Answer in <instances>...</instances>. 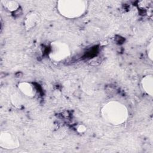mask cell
<instances>
[{
	"mask_svg": "<svg viewBox=\"0 0 153 153\" xmlns=\"http://www.w3.org/2000/svg\"><path fill=\"white\" fill-rule=\"evenodd\" d=\"M103 119L109 124L117 126L126 121L128 112L127 107L118 101H110L105 103L101 109Z\"/></svg>",
	"mask_w": 153,
	"mask_h": 153,
	"instance_id": "6da1fadb",
	"label": "cell"
},
{
	"mask_svg": "<svg viewBox=\"0 0 153 153\" xmlns=\"http://www.w3.org/2000/svg\"><path fill=\"white\" fill-rule=\"evenodd\" d=\"M87 6V2L83 0H62L57 3L59 13L68 19L81 17L86 11Z\"/></svg>",
	"mask_w": 153,
	"mask_h": 153,
	"instance_id": "7a4b0ae2",
	"label": "cell"
},
{
	"mask_svg": "<svg viewBox=\"0 0 153 153\" xmlns=\"http://www.w3.org/2000/svg\"><path fill=\"white\" fill-rule=\"evenodd\" d=\"M70 55V48L68 44L61 41H55L51 43L50 58L55 62H60Z\"/></svg>",
	"mask_w": 153,
	"mask_h": 153,
	"instance_id": "3957f363",
	"label": "cell"
},
{
	"mask_svg": "<svg viewBox=\"0 0 153 153\" xmlns=\"http://www.w3.org/2000/svg\"><path fill=\"white\" fill-rule=\"evenodd\" d=\"M20 142L17 137L8 131H2L0 134V146L6 149L18 148Z\"/></svg>",
	"mask_w": 153,
	"mask_h": 153,
	"instance_id": "277c9868",
	"label": "cell"
},
{
	"mask_svg": "<svg viewBox=\"0 0 153 153\" xmlns=\"http://www.w3.org/2000/svg\"><path fill=\"white\" fill-rule=\"evenodd\" d=\"M18 88L20 91L24 95L32 97L35 95L36 91L33 85L28 82H21L18 84Z\"/></svg>",
	"mask_w": 153,
	"mask_h": 153,
	"instance_id": "5b68a950",
	"label": "cell"
},
{
	"mask_svg": "<svg viewBox=\"0 0 153 153\" xmlns=\"http://www.w3.org/2000/svg\"><path fill=\"white\" fill-rule=\"evenodd\" d=\"M141 85L144 91L151 96L153 95V76L152 75H147L143 77Z\"/></svg>",
	"mask_w": 153,
	"mask_h": 153,
	"instance_id": "8992f818",
	"label": "cell"
},
{
	"mask_svg": "<svg viewBox=\"0 0 153 153\" xmlns=\"http://www.w3.org/2000/svg\"><path fill=\"white\" fill-rule=\"evenodd\" d=\"M39 20L38 16L34 12L29 13L27 14L25 19V27L27 30L34 27L38 23Z\"/></svg>",
	"mask_w": 153,
	"mask_h": 153,
	"instance_id": "52a82bcc",
	"label": "cell"
},
{
	"mask_svg": "<svg viewBox=\"0 0 153 153\" xmlns=\"http://www.w3.org/2000/svg\"><path fill=\"white\" fill-rule=\"evenodd\" d=\"M4 3V7L11 12L15 11L17 10V9L19 8V4L17 3V2L14 1H2Z\"/></svg>",
	"mask_w": 153,
	"mask_h": 153,
	"instance_id": "ba28073f",
	"label": "cell"
},
{
	"mask_svg": "<svg viewBox=\"0 0 153 153\" xmlns=\"http://www.w3.org/2000/svg\"><path fill=\"white\" fill-rule=\"evenodd\" d=\"M11 100L12 104L17 108H19L22 105V100L19 96L16 94H14L11 96Z\"/></svg>",
	"mask_w": 153,
	"mask_h": 153,
	"instance_id": "9c48e42d",
	"label": "cell"
},
{
	"mask_svg": "<svg viewBox=\"0 0 153 153\" xmlns=\"http://www.w3.org/2000/svg\"><path fill=\"white\" fill-rule=\"evenodd\" d=\"M146 51L148 58L152 61L153 60V41L152 38L151 39L150 41L148 43L146 48Z\"/></svg>",
	"mask_w": 153,
	"mask_h": 153,
	"instance_id": "30bf717a",
	"label": "cell"
},
{
	"mask_svg": "<svg viewBox=\"0 0 153 153\" xmlns=\"http://www.w3.org/2000/svg\"><path fill=\"white\" fill-rule=\"evenodd\" d=\"M66 134V131L63 129H60L57 130L56 132L54 133V136L57 139H62L63 138L64 136Z\"/></svg>",
	"mask_w": 153,
	"mask_h": 153,
	"instance_id": "8fae6325",
	"label": "cell"
},
{
	"mask_svg": "<svg viewBox=\"0 0 153 153\" xmlns=\"http://www.w3.org/2000/svg\"><path fill=\"white\" fill-rule=\"evenodd\" d=\"M76 130L79 133H83L87 130V127L83 124H80L77 127Z\"/></svg>",
	"mask_w": 153,
	"mask_h": 153,
	"instance_id": "7c38bea8",
	"label": "cell"
},
{
	"mask_svg": "<svg viewBox=\"0 0 153 153\" xmlns=\"http://www.w3.org/2000/svg\"><path fill=\"white\" fill-rule=\"evenodd\" d=\"M60 94H61V93H60V92L59 90H55L54 92V95L56 97H59V96H60Z\"/></svg>",
	"mask_w": 153,
	"mask_h": 153,
	"instance_id": "4fadbf2b",
	"label": "cell"
}]
</instances>
